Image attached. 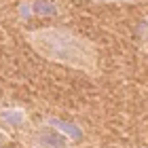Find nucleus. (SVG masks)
<instances>
[{"mask_svg":"<svg viewBox=\"0 0 148 148\" xmlns=\"http://www.w3.org/2000/svg\"><path fill=\"white\" fill-rule=\"evenodd\" d=\"M28 42L45 59L76 70L93 72L97 68V51L87 38L64 28H38L28 32Z\"/></svg>","mask_w":148,"mask_h":148,"instance_id":"1","label":"nucleus"},{"mask_svg":"<svg viewBox=\"0 0 148 148\" xmlns=\"http://www.w3.org/2000/svg\"><path fill=\"white\" fill-rule=\"evenodd\" d=\"M32 142L34 144V148H68V142L70 140L62 136L59 131H55L53 127H38V129L32 133Z\"/></svg>","mask_w":148,"mask_h":148,"instance_id":"2","label":"nucleus"},{"mask_svg":"<svg viewBox=\"0 0 148 148\" xmlns=\"http://www.w3.org/2000/svg\"><path fill=\"white\" fill-rule=\"evenodd\" d=\"M47 125H49V127H53L55 131H59L62 136H66L68 140H80V138H83V131H80L76 125L66 123V121H62V119L51 116V119H47Z\"/></svg>","mask_w":148,"mask_h":148,"instance_id":"3","label":"nucleus"},{"mask_svg":"<svg viewBox=\"0 0 148 148\" xmlns=\"http://www.w3.org/2000/svg\"><path fill=\"white\" fill-rule=\"evenodd\" d=\"M28 121V114L23 108H4L0 110V123L6 127H21Z\"/></svg>","mask_w":148,"mask_h":148,"instance_id":"4","label":"nucleus"},{"mask_svg":"<svg viewBox=\"0 0 148 148\" xmlns=\"http://www.w3.org/2000/svg\"><path fill=\"white\" fill-rule=\"evenodd\" d=\"M32 13L34 15H42V17H53V15H57L59 9H57V4L53 2V0H32Z\"/></svg>","mask_w":148,"mask_h":148,"instance_id":"5","label":"nucleus"},{"mask_svg":"<svg viewBox=\"0 0 148 148\" xmlns=\"http://www.w3.org/2000/svg\"><path fill=\"white\" fill-rule=\"evenodd\" d=\"M95 2H131V0H95Z\"/></svg>","mask_w":148,"mask_h":148,"instance_id":"6","label":"nucleus"}]
</instances>
